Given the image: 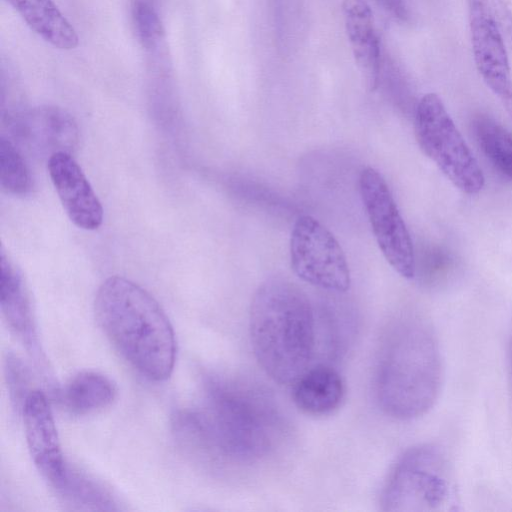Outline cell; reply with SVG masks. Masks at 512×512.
Segmentation results:
<instances>
[{"label": "cell", "instance_id": "cell-25", "mask_svg": "<svg viewBox=\"0 0 512 512\" xmlns=\"http://www.w3.org/2000/svg\"><path fill=\"white\" fill-rule=\"evenodd\" d=\"M497 97L502 102L505 110L512 119V81L499 93Z\"/></svg>", "mask_w": 512, "mask_h": 512}, {"label": "cell", "instance_id": "cell-8", "mask_svg": "<svg viewBox=\"0 0 512 512\" xmlns=\"http://www.w3.org/2000/svg\"><path fill=\"white\" fill-rule=\"evenodd\" d=\"M360 195L377 244L387 262L402 277H415L410 234L382 175L372 167L362 170Z\"/></svg>", "mask_w": 512, "mask_h": 512}, {"label": "cell", "instance_id": "cell-23", "mask_svg": "<svg viewBox=\"0 0 512 512\" xmlns=\"http://www.w3.org/2000/svg\"><path fill=\"white\" fill-rule=\"evenodd\" d=\"M491 9L505 43L512 48V11L510 7L504 0H492Z\"/></svg>", "mask_w": 512, "mask_h": 512}, {"label": "cell", "instance_id": "cell-12", "mask_svg": "<svg viewBox=\"0 0 512 512\" xmlns=\"http://www.w3.org/2000/svg\"><path fill=\"white\" fill-rule=\"evenodd\" d=\"M47 167L69 219L81 229H98L103 222L102 204L71 153L53 154L48 158Z\"/></svg>", "mask_w": 512, "mask_h": 512}, {"label": "cell", "instance_id": "cell-6", "mask_svg": "<svg viewBox=\"0 0 512 512\" xmlns=\"http://www.w3.org/2000/svg\"><path fill=\"white\" fill-rule=\"evenodd\" d=\"M414 129L422 152L456 188L468 195L482 190L483 172L437 94L419 100Z\"/></svg>", "mask_w": 512, "mask_h": 512}, {"label": "cell", "instance_id": "cell-21", "mask_svg": "<svg viewBox=\"0 0 512 512\" xmlns=\"http://www.w3.org/2000/svg\"><path fill=\"white\" fill-rule=\"evenodd\" d=\"M0 174L2 188L12 195L24 196L33 187L30 170L15 143L0 139Z\"/></svg>", "mask_w": 512, "mask_h": 512}, {"label": "cell", "instance_id": "cell-16", "mask_svg": "<svg viewBox=\"0 0 512 512\" xmlns=\"http://www.w3.org/2000/svg\"><path fill=\"white\" fill-rule=\"evenodd\" d=\"M26 25L45 42L62 50L74 49L77 31L53 0H6Z\"/></svg>", "mask_w": 512, "mask_h": 512}, {"label": "cell", "instance_id": "cell-4", "mask_svg": "<svg viewBox=\"0 0 512 512\" xmlns=\"http://www.w3.org/2000/svg\"><path fill=\"white\" fill-rule=\"evenodd\" d=\"M249 335L264 372L292 384L310 367L316 347L315 314L305 292L284 278L265 280L251 301Z\"/></svg>", "mask_w": 512, "mask_h": 512}, {"label": "cell", "instance_id": "cell-14", "mask_svg": "<svg viewBox=\"0 0 512 512\" xmlns=\"http://www.w3.org/2000/svg\"><path fill=\"white\" fill-rule=\"evenodd\" d=\"M292 384L295 406L314 417L334 413L341 406L346 392L342 376L326 364L309 367Z\"/></svg>", "mask_w": 512, "mask_h": 512}, {"label": "cell", "instance_id": "cell-17", "mask_svg": "<svg viewBox=\"0 0 512 512\" xmlns=\"http://www.w3.org/2000/svg\"><path fill=\"white\" fill-rule=\"evenodd\" d=\"M117 388L110 378L96 371H81L62 390V402L75 415H88L110 406Z\"/></svg>", "mask_w": 512, "mask_h": 512}, {"label": "cell", "instance_id": "cell-11", "mask_svg": "<svg viewBox=\"0 0 512 512\" xmlns=\"http://www.w3.org/2000/svg\"><path fill=\"white\" fill-rule=\"evenodd\" d=\"M469 25L477 70L497 95L512 80L505 40L485 0H469Z\"/></svg>", "mask_w": 512, "mask_h": 512}, {"label": "cell", "instance_id": "cell-22", "mask_svg": "<svg viewBox=\"0 0 512 512\" xmlns=\"http://www.w3.org/2000/svg\"><path fill=\"white\" fill-rule=\"evenodd\" d=\"M6 379L12 399L16 405L23 404L28 393V373L24 364L15 356L10 355L6 360Z\"/></svg>", "mask_w": 512, "mask_h": 512}, {"label": "cell", "instance_id": "cell-26", "mask_svg": "<svg viewBox=\"0 0 512 512\" xmlns=\"http://www.w3.org/2000/svg\"><path fill=\"white\" fill-rule=\"evenodd\" d=\"M508 361H509L510 376L512 378V337H511L510 345H509Z\"/></svg>", "mask_w": 512, "mask_h": 512}, {"label": "cell", "instance_id": "cell-19", "mask_svg": "<svg viewBox=\"0 0 512 512\" xmlns=\"http://www.w3.org/2000/svg\"><path fill=\"white\" fill-rule=\"evenodd\" d=\"M64 502L88 510H114L111 495L85 473L69 466L65 478L55 489Z\"/></svg>", "mask_w": 512, "mask_h": 512}, {"label": "cell", "instance_id": "cell-1", "mask_svg": "<svg viewBox=\"0 0 512 512\" xmlns=\"http://www.w3.org/2000/svg\"><path fill=\"white\" fill-rule=\"evenodd\" d=\"M274 397L241 378L212 375L202 401L174 417L173 432L185 451L215 467L247 468L272 458L288 436Z\"/></svg>", "mask_w": 512, "mask_h": 512}, {"label": "cell", "instance_id": "cell-24", "mask_svg": "<svg viewBox=\"0 0 512 512\" xmlns=\"http://www.w3.org/2000/svg\"><path fill=\"white\" fill-rule=\"evenodd\" d=\"M392 16L406 22L410 17L406 0H376Z\"/></svg>", "mask_w": 512, "mask_h": 512}, {"label": "cell", "instance_id": "cell-7", "mask_svg": "<svg viewBox=\"0 0 512 512\" xmlns=\"http://www.w3.org/2000/svg\"><path fill=\"white\" fill-rule=\"evenodd\" d=\"M290 261L292 270L304 282L338 293L350 288L349 266L339 242L312 216L302 215L294 223Z\"/></svg>", "mask_w": 512, "mask_h": 512}, {"label": "cell", "instance_id": "cell-15", "mask_svg": "<svg viewBox=\"0 0 512 512\" xmlns=\"http://www.w3.org/2000/svg\"><path fill=\"white\" fill-rule=\"evenodd\" d=\"M0 305L8 326L27 345L34 348L33 314L27 288L19 269L1 250Z\"/></svg>", "mask_w": 512, "mask_h": 512}, {"label": "cell", "instance_id": "cell-3", "mask_svg": "<svg viewBox=\"0 0 512 512\" xmlns=\"http://www.w3.org/2000/svg\"><path fill=\"white\" fill-rule=\"evenodd\" d=\"M94 313L121 356L152 381L170 377L176 359L173 327L157 300L137 283L111 276L99 287Z\"/></svg>", "mask_w": 512, "mask_h": 512}, {"label": "cell", "instance_id": "cell-20", "mask_svg": "<svg viewBox=\"0 0 512 512\" xmlns=\"http://www.w3.org/2000/svg\"><path fill=\"white\" fill-rule=\"evenodd\" d=\"M131 15L142 48L148 54L165 49V31L156 0H132Z\"/></svg>", "mask_w": 512, "mask_h": 512}, {"label": "cell", "instance_id": "cell-2", "mask_svg": "<svg viewBox=\"0 0 512 512\" xmlns=\"http://www.w3.org/2000/svg\"><path fill=\"white\" fill-rule=\"evenodd\" d=\"M443 379V358L431 324L404 317L386 325L374 378L376 399L386 415L401 421L425 415L438 400Z\"/></svg>", "mask_w": 512, "mask_h": 512}, {"label": "cell", "instance_id": "cell-10", "mask_svg": "<svg viewBox=\"0 0 512 512\" xmlns=\"http://www.w3.org/2000/svg\"><path fill=\"white\" fill-rule=\"evenodd\" d=\"M21 409L32 460L55 490L63 481L70 465L63 456L50 404L42 391L31 390Z\"/></svg>", "mask_w": 512, "mask_h": 512}, {"label": "cell", "instance_id": "cell-9", "mask_svg": "<svg viewBox=\"0 0 512 512\" xmlns=\"http://www.w3.org/2000/svg\"><path fill=\"white\" fill-rule=\"evenodd\" d=\"M12 138L37 156L71 153L78 143V127L73 117L56 106L9 109L2 112Z\"/></svg>", "mask_w": 512, "mask_h": 512}, {"label": "cell", "instance_id": "cell-13", "mask_svg": "<svg viewBox=\"0 0 512 512\" xmlns=\"http://www.w3.org/2000/svg\"><path fill=\"white\" fill-rule=\"evenodd\" d=\"M342 12L356 63L365 74L370 88L375 89L382 58L373 12L366 0H343Z\"/></svg>", "mask_w": 512, "mask_h": 512}, {"label": "cell", "instance_id": "cell-18", "mask_svg": "<svg viewBox=\"0 0 512 512\" xmlns=\"http://www.w3.org/2000/svg\"><path fill=\"white\" fill-rule=\"evenodd\" d=\"M476 140L490 163L512 180V133L493 118L479 115L473 120Z\"/></svg>", "mask_w": 512, "mask_h": 512}, {"label": "cell", "instance_id": "cell-5", "mask_svg": "<svg viewBox=\"0 0 512 512\" xmlns=\"http://www.w3.org/2000/svg\"><path fill=\"white\" fill-rule=\"evenodd\" d=\"M385 512H449L460 505L454 468L437 445L406 449L392 466L381 493Z\"/></svg>", "mask_w": 512, "mask_h": 512}]
</instances>
